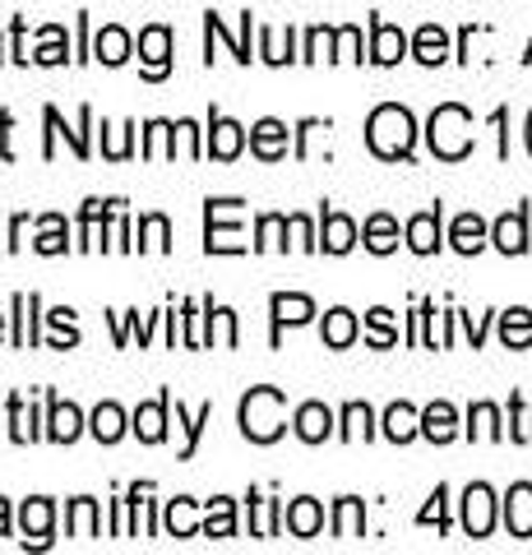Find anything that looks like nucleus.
<instances>
[{"instance_id":"23","label":"nucleus","mask_w":532,"mask_h":555,"mask_svg":"<svg viewBox=\"0 0 532 555\" xmlns=\"http://www.w3.org/2000/svg\"><path fill=\"white\" fill-rule=\"evenodd\" d=\"M204 33H209V42H228V47H232V56L242 61V65H250V61H255V56H250V10L242 14V33H236V38H232L228 24H222L213 10L204 14Z\"/></svg>"},{"instance_id":"7","label":"nucleus","mask_w":532,"mask_h":555,"mask_svg":"<svg viewBox=\"0 0 532 555\" xmlns=\"http://www.w3.org/2000/svg\"><path fill=\"white\" fill-rule=\"evenodd\" d=\"M269 315H273V347L283 343V328H297V324H311L315 320V301L306 292H273L269 297Z\"/></svg>"},{"instance_id":"15","label":"nucleus","mask_w":532,"mask_h":555,"mask_svg":"<svg viewBox=\"0 0 532 555\" xmlns=\"http://www.w3.org/2000/svg\"><path fill=\"white\" fill-rule=\"evenodd\" d=\"M356 222L348 214H338V208H320V250L329 255H348L356 246Z\"/></svg>"},{"instance_id":"64","label":"nucleus","mask_w":532,"mask_h":555,"mask_svg":"<svg viewBox=\"0 0 532 555\" xmlns=\"http://www.w3.org/2000/svg\"><path fill=\"white\" fill-rule=\"evenodd\" d=\"M0 61H5V51H0Z\"/></svg>"},{"instance_id":"61","label":"nucleus","mask_w":532,"mask_h":555,"mask_svg":"<svg viewBox=\"0 0 532 555\" xmlns=\"http://www.w3.org/2000/svg\"><path fill=\"white\" fill-rule=\"evenodd\" d=\"M528 153H532V112H528Z\"/></svg>"},{"instance_id":"9","label":"nucleus","mask_w":532,"mask_h":555,"mask_svg":"<svg viewBox=\"0 0 532 555\" xmlns=\"http://www.w3.org/2000/svg\"><path fill=\"white\" fill-rule=\"evenodd\" d=\"M495 528V491L486 481H472L463 491V532L468 537H491Z\"/></svg>"},{"instance_id":"62","label":"nucleus","mask_w":532,"mask_h":555,"mask_svg":"<svg viewBox=\"0 0 532 555\" xmlns=\"http://www.w3.org/2000/svg\"><path fill=\"white\" fill-rule=\"evenodd\" d=\"M0 338H5V315H0Z\"/></svg>"},{"instance_id":"38","label":"nucleus","mask_w":532,"mask_h":555,"mask_svg":"<svg viewBox=\"0 0 532 555\" xmlns=\"http://www.w3.org/2000/svg\"><path fill=\"white\" fill-rule=\"evenodd\" d=\"M362 532H366V505L356 495H342L334 505V537L348 542V537H362Z\"/></svg>"},{"instance_id":"6","label":"nucleus","mask_w":532,"mask_h":555,"mask_svg":"<svg viewBox=\"0 0 532 555\" xmlns=\"http://www.w3.org/2000/svg\"><path fill=\"white\" fill-rule=\"evenodd\" d=\"M246 149V126L232 116H222L218 107L209 112V139H204V158H218V163H236Z\"/></svg>"},{"instance_id":"45","label":"nucleus","mask_w":532,"mask_h":555,"mask_svg":"<svg viewBox=\"0 0 532 555\" xmlns=\"http://www.w3.org/2000/svg\"><path fill=\"white\" fill-rule=\"evenodd\" d=\"M112 328H116V347H126L130 338H140V343H148V334H153V324H158L163 315H148V320H140V310H126V320L121 315H116V310H112Z\"/></svg>"},{"instance_id":"1","label":"nucleus","mask_w":532,"mask_h":555,"mask_svg":"<svg viewBox=\"0 0 532 555\" xmlns=\"http://www.w3.org/2000/svg\"><path fill=\"white\" fill-rule=\"evenodd\" d=\"M366 144L375 158L403 163V158H412V144H417V120H412V112L399 107V102H385V107H375L366 120Z\"/></svg>"},{"instance_id":"55","label":"nucleus","mask_w":532,"mask_h":555,"mask_svg":"<svg viewBox=\"0 0 532 555\" xmlns=\"http://www.w3.org/2000/svg\"><path fill=\"white\" fill-rule=\"evenodd\" d=\"M287 228H291V236H297L301 250H320V232L311 228V218L306 214H287Z\"/></svg>"},{"instance_id":"41","label":"nucleus","mask_w":532,"mask_h":555,"mask_svg":"<svg viewBox=\"0 0 532 555\" xmlns=\"http://www.w3.org/2000/svg\"><path fill=\"white\" fill-rule=\"evenodd\" d=\"M33 61H38V65H65V61H75L70 56V38H65L61 24H47L42 28V42H38V51H33Z\"/></svg>"},{"instance_id":"42","label":"nucleus","mask_w":532,"mask_h":555,"mask_svg":"<svg viewBox=\"0 0 532 555\" xmlns=\"http://www.w3.org/2000/svg\"><path fill=\"white\" fill-rule=\"evenodd\" d=\"M134 250H158V255L171 250V222H167V214H144L140 218V241H134Z\"/></svg>"},{"instance_id":"57","label":"nucleus","mask_w":532,"mask_h":555,"mask_svg":"<svg viewBox=\"0 0 532 555\" xmlns=\"http://www.w3.org/2000/svg\"><path fill=\"white\" fill-rule=\"evenodd\" d=\"M218 334H222V347H236V343H242V334H236V310L218 306Z\"/></svg>"},{"instance_id":"44","label":"nucleus","mask_w":532,"mask_h":555,"mask_svg":"<svg viewBox=\"0 0 532 555\" xmlns=\"http://www.w3.org/2000/svg\"><path fill=\"white\" fill-rule=\"evenodd\" d=\"M213 422V403H204L195 416L185 412L181 403H177V426L185 430V444H181V459H195V449H199V436H204V426Z\"/></svg>"},{"instance_id":"56","label":"nucleus","mask_w":532,"mask_h":555,"mask_svg":"<svg viewBox=\"0 0 532 555\" xmlns=\"http://www.w3.org/2000/svg\"><path fill=\"white\" fill-rule=\"evenodd\" d=\"M320 130H329V120H320V116H306L301 126L291 130V134H297V149H291V153H297V158H311V134H320Z\"/></svg>"},{"instance_id":"26","label":"nucleus","mask_w":532,"mask_h":555,"mask_svg":"<svg viewBox=\"0 0 532 555\" xmlns=\"http://www.w3.org/2000/svg\"><path fill=\"white\" fill-rule=\"evenodd\" d=\"M89 430H93L98 444H116L130 430V416L121 412V403H98L89 416Z\"/></svg>"},{"instance_id":"50","label":"nucleus","mask_w":532,"mask_h":555,"mask_svg":"<svg viewBox=\"0 0 532 555\" xmlns=\"http://www.w3.org/2000/svg\"><path fill=\"white\" fill-rule=\"evenodd\" d=\"M334 61H362V28L356 24L334 28Z\"/></svg>"},{"instance_id":"40","label":"nucleus","mask_w":532,"mask_h":555,"mask_svg":"<svg viewBox=\"0 0 532 555\" xmlns=\"http://www.w3.org/2000/svg\"><path fill=\"white\" fill-rule=\"evenodd\" d=\"M287 214H260V222H255V241L250 250H287Z\"/></svg>"},{"instance_id":"48","label":"nucleus","mask_w":532,"mask_h":555,"mask_svg":"<svg viewBox=\"0 0 532 555\" xmlns=\"http://www.w3.org/2000/svg\"><path fill=\"white\" fill-rule=\"evenodd\" d=\"M366 343H371V347H380V352L399 343V328H393V310H385V306L366 310Z\"/></svg>"},{"instance_id":"36","label":"nucleus","mask_w":532,"mask_h":555,"mask_svg":"<svg viewBox=\"0 0 532 555\" xmlns=\"http://www.w3.org/2000/svg\"><path fill=\"white\" fill-rule=\"evenodd\" d=\"M38 255H65L70 250V228H65L61 214H42L38 218V241H33Z\"/></svg>"},{"instance_id":"46","label":"nucleus","mask_w":532,"mask_h":555,"mask_svg":"<svg viewBox=\"0 0 532 555\" xmlns=\"http://www.w3.org/2000/svg\"><path fill=\"white\" fill-rule=\"evenodd\" d=\"M501 343L505 347H528L532 343V310H523V306L505 310L501 315Z\"/></svg>"},{"instance_id":"53","label":"nucleus","mask_w":532,"mask_h":555,"mask_svg":"<svg viewBox=\"0 0 532 555\" xmlns=\"http://www.w3.org/2000/svg\"><path fill=\"white\" fill-rule=\"evenodd\" d=\"M509 440L532 444V412L523 408V398H519V393L509 398Z\"/></svg>"},{"instance_id":"2","label":"nucleus","mask_w":532,"mask_h":555,"mask_svg":"<svg viewBox=\"0 0 532 555\" xmlns=\"http://www.w3.org/2000/svg\"><path fill=\"white\" fill-rule=\"evenodd\" d=\"M236 422H242V436L250 444H273L287 430V393L273 385L250 389L236 408Z\"/></svg>"},{"instance_id":"16","label":"nucleus","mask_w":532,"mask_h":555,"mask_svg":"<svg viewBox=\"0 0 532 555\" xmlns=\"http://www.w3.org/2000/svg\"><path fill=\"white\" fill-rule=\"evenodd\" d=\"M291 430H297L301 444H324L334 436V412L324 403H301L297 412H291Z\"/></svg>"},{"instance_id":"24","label":"nucleus","mask_w":532,"mask_h":555,"mask_svg":"<svg viewBox=\"0 0 532 555\" xmlns=\"http://www.w3.org/2000/svg\"><path fill=\"white\" fill-rule=\"evenodd\" d=\"M356 334H362V324H356V315L348 306H334L329 315H324V328H320V338L324 347H334V352H342V347H352Z\"/></svg>"},{"instance_id":"37","label":"nucleus","mask_w":532,"mask_h":555,"mask_svg":"<svg viewBox=\"0 0 532 555\" xmlns=\"http://www.w3.org/2000/svg\"><path fill=\"white\" fill-rule=\"evenodd\" d=\"M5 412H10V440H14V444L42 440V430H38V412H33V408H24V393H10Z\"/></svg>"},{"instance_id":"51","label":"nucleus","mask_w":532,"mask_h":555,"mask_svg":"<svg viewBox=\"0 0 532 555\" xmlns=\"http://www.w3.org/2000/svg\"><path fill=\"white\" fill-rule=\"evenodd\" d=\"M444 500H450V486H436L431 505L417 514V524H421V528H431V524H436L440 532H450V505H444Z\"/></svg>"},{"instance_id":"10","label":"nucleus","mask_w":532,"mask_h":555,"mask_svg":"<svg viewBox=\"0 0 532 555\" xmlns=\"http://www.w3.org/2000/svg\"><path fill=\"white\" fill-rule=\"evenodd\" d=\"M83 436V412L70 403V398L47 393V440L56 444H75Z\"/></svg>"},{"instance_id":"33","label":"nucleus","mask_w":532,"mask_h":555,"mask_svg":"<svg viewBox=\"0 0 532 555\" xmlns=\"http://www.w3.org/2000/svg\"><path fill=\"white\" fill-rule=\"evenodd\" d=\"M204 537H236V500L232 495L204 500Z\"/></svg>"},{"instance_id":"25","label":"nucleus","mask_w":532,"mask_h":555,"mask_svg":"<svg viewBox=\"0 0 532 555\" xmlns=\"http://www.w3.org/2000/svg\"><path fill=\"white\" fill-rule=\"evenodd\" d=\"M65 537H102V514L93 495H79L65 505Z\"/></svg>"},{"instance_id":"32","label":"nucleus","mask_w":532,"mask_h":555,"mask_svg":"<svg viewBox=\"0 0 532 555\" xmlns=\"http://www.w3.org/2000/svg\"><path fill=\"white\" fill-rule=\"evenodd\" d=\"M250 537H278L283 532V505L278 500H264L260 491H250Z\"/></svg>"},{"instance_id":"4","label":"nucleus","mask_w":532,"mask_h":555,"mask_svg":"<svg viewBox=\"0 0 532 555\" xmlns=\"http://www.w3.org/2000/svg\"><path fill=\"white\" fill-rule=\"evenodd\" d=\"M232 204H236V199H213V195L204 199V250H209V255H246L242 228L222 222Z\"/></svg>"},{"instance_id":"20","label":"nucleus","mask_w":532,"mask_h":555,"mask_svg":"<svg viewBox=\"0 0 532 555\" xmlns=\"http://www.w3.org/2000/svg\"><path fill=\"white\" fill-rule=\"evenodd\" d=\"M440 214H444V208L436 204V208H426V214H412L407 218L403 236H407V246L417 250V255H436L440 250Z\"/></svg>"},{"instance_id":"52","label":"nucleus","mask_w":532,"mask_h":555,"mask_svg":"<svg viewBox=\"0 0 532 555\" xmlns=\"http://www.w3.org/2000/svg\"><path fill=\"white\" fill-rule=\"evenodd\" d=\"M324 56L334 61V28L329 24H320V28L306 33V47H301V61H324Z\"/></svg>"},{"instance_id":"49","label":"nucleus","mask_w":532,"mask_h":555,"mask_svg":"<svg viewBox=\"0 0 532 555\" xmlns=\"http://www.w3.org/2000/svg\"><path fill=\"white\" fill-rule=\"evenodd\" d=\"M47 324L56 328V338H51V347H56V352H65V347H79V328H75V310L70 306H56L47 315Z\"/></svg>"},{"instance_id":"17","label":"nucleus","mask_w":532,"mask_h":555,"mask_svg":"<svg viewBox=\"0 0 532 555\" xmlns=\"http://www.w3.org/2000/svg\"><path fill=\"white\" fill-rule=\"evenodd\" d=\"M407 56V38H403V28H393L385 20H375L371 14V56L375 65H399Z\"/></svg>"},{"instance_id":"58","label":"nucleus","mask_w":532,"mask_h":555,"mask_svg":"<svg viewBox=\"0 0 532 555\" xmlns=\"http://www.w3.org/2000/svg\"><path fill=\"white\" fill-rule=\"evenodd\" d=\"M10 130H14V112H0V158L14 163V149H10Z\"/></svg>"},{"instance_id":"12","label":"nucleus","mask_w":532,"mask_h":555,"mask_svg":"<svg viewBox=\"0 0 532 555\" xmlns=\"http://www.w3.org/2000/svg\"><path fill=\"white\" fill-rule=\"evenodd\" d=\"M51 524H56V505H51L47 495L24 500V509H20L24 546H51Z\"/></svg>"},{"instance_id":"47","label":"nucleus","mask_w":532,"mask_h":555,"mask_svg":"<svg viewBox=\"0 0 532 555\" xmlns=\"http://www.w3.org/2000/svg\"><path fill=\"white\" fill-rule=\"evenodd\" d=\"M468 436L472 440H501V412H495V403H472L468 408Z\"/></svg>"},{"instance_id":"39","label":"nucleus","mask_w":532,"mask_h":555,"mask_svg":"<svg viewBox=\"0 0 532 555\" xmlns=\"http://www.w3.org/2000/svg\"><path fill=\"white\" fill-rule=\"evenodd\" d=\"M291 42H297V28H287V33H278V28H260V61H269V65L301 61L297 51H291Z\"/></svg>"},{"instance_id":"28","label":"nucleus","mask_w":532,"mask_h":555,"mask_svg":"<svg viewBox=\"0 0 532 555\" xmlns=\"http://www.w3.org/2000/svg\"><path fill=\"white\" fill-rule=\"evenodd\" d=\"M417 436H421V412L412 408V403H389L385 408V440L407 444V440H417Z\"/></svg>"},{"instance_id":"8","label":"nucleus","mask_w":532,"mask_h":555,"mask_svg":"<svg viewBox=\"0 0 532 555\" xmlns=\"http://www.w3.org/2000/svg\"><path fill=\"white\" fill-rule=\"evenodd\" d=\"M140 61H144V79L158 83L171 75V28L167 24H148L140 33Z\"/></svg>"},{"instance_id":"35","label":"nucleus","mask_w":532,"mask_h":555,"mask_svg":"<svg viewBox=\"0 0 532 555\" xmlns=\"http://www.w3.org/2000/svg\"><path fill=\"white\" fill-rule=\"evenodd\" d=\"M412 56H417L421 65H440L444 56H450V33H444L440 24H421L417 38H412Z\"/></svg>"},{"instance_id":"31","label":"nucleus","mask_w":532,"mask_h":555,"mask_svg":"<svg viewBox=\"0 0 532 555\" xmlns=\"http://www.w3.org/2000/svg\"><path fill=\"white\" fill-rule=\"evenodd\" d=\"M362 246L371 255H393L399 250V222H393L389 214H371L366 228H362Z\"/></svg>"},{"instance_id":"59","label":"nucleus","mask_w":532,"mask_h":555,"mask_svg":"<svg viewBox=\"0 0 532 555\" xmlns=\"http://www.w3.org/2000/svg\"><path fill=\"white\" fill-rule=\"evenodd\" d=\"M24 232H28V214H14V222H10V241H5V250H20V246H24Z\"/></svg>"},{"instance_id":"29","label":"nucleus","mask_w":532,"mask_h":555,"mask_svg":"<svg viewBox=\"0 0 532 555\" xmlns=\"http://www.w3.org/2000/svg\"><path fill=\"white\" fill-rule=\"evenodd\" d=\"M195 505H199V500H191V495L167 500V509H163V528H167L171 537H199V532H204V524L195 518Z\"/></svg>"},{"instance_id":"19","label":"nucleus","mask_w":532,"mask_h":555,"mask_svg":"<svg viewBox=\"0 0 532 555\" xmlns=\"http://www.w3.org/2000/svg\"><path fill=\"white\" fill-rule=\"evenodd\" d=\"M283 528L291 532V537H320V528H324V509H320V500H311V495H297L291 505L283 509Z\"/></svg>"},{"instance_id":"30","label":"nucleus","mask_w":532,"mask_h":555,"mask_svg":"<svg viewBox=\"0 0 532 555\" xmlns=\"http://www.w3.org/2000/svg\"><path fill=\"white\" fill-rule=\"evenodd\" d=\"M486 236H491V228L477 214H458L454 218V228H450V246L458 250V255H477L486 246Z\"/></svg>"},{"instance_id":"54","label":"nucleus","mask_w":532,"mask_h":555,"mask_svg":"<svg viewBox=\"0 0 532 555\" xmlns=\"http://www.w3.org/2000/svg\"><path fill=\"white\" fill-rule=\"evenodd\" d=\"M102 134H107V144H102V153H107L112 163H126L130 158V139H134V126H121V139H112V126H102Z\"/></svg>"},{"instance_id":"21","label":"nucleus","mask_w":532,"mask_h":555,"mask_svg":"<svg viewBox=\"0 0 532 555\" xmlns=\"http://www.w3.org/2000/svg\"><path fill=\"white\" fill-rule=\"evenodd\" d=\"M505 528L509 537H532V481H514L505 495Z\"/></svg>"},{"instance_id":"60","label":"nucleus","mask_w":532,"mask_h":555,"mask_svg":"<svg viewBox=\"0 0 532 555\" xmlns=\"http://www.w3.org/2000/svg\"><path fill=\"white\" fill-rule=\"evenodd\" d=\"M0 537H10V500L0 495Z\"/></svg>"},{"instance_id":"43","label":"nucleus","mask_w":532,"mask_h":555,"mask_svg":"<svg viewBox=\"0 0 532 555\" xmlns=\"http://www.w3.org/2000/svg\"><path fill=\"white\" fill-rule=\"evenodd\" d=\"M375 436V412L366 403H348L342 408V426H338V440H371Z\"/></svg>"},{"instance_id":"63","label":"nucleus","mask_w":532,"mask_h":555,"mask_svg":"<svg viewBox=\"0 0 532 555\" xmlns=\"http://www.w3.org/2000/svg\"><path fill=\"white\" fill-rule=\"evenodd\" d=\"M523 61H532V42H528V56H523Z\"/></svg>"},{"instance_id":"3","label":"nucleus","mask_w":532,"mask_h":555,"mask_svg":"<svg viewBox=\"0 0 532 555\" xmlns=\"http://www.w3.org/2000/svg\"><path fill=\"white\" fill-rule=\"evenodd\" d=\"M426 144H431L436 158L463 163L472 153V112L458 107V102H444V107H436L431 126H426Z\"/></svg>"},{"instance_id":"22","label":"nucleus","mask_w":532,"mask_h":555,"mask_svg":"<svg viewBox=\"0 0 532 555\" xmlns=\"http://www.w3.org/2000/svg\"><path fill=\"white\" fill-rule=\"evenodd\" d=\"M130 51H134V38H130L121 24H107L93 38V61H102V65H126Z\"/></svg>"},{"instance_id":"5","label":"nucleus","mask_w":532,"mask_h":555,"mask_svg":"<svg viewBox=\"0 0 532 555\" xmlns=\"http://www.w3.org/2000/svg\"><path fill=\"white\" fill-rule=\"evenodd\" d=\"M42 120H47V139H42V158H56V134H65V144L75 149V158L83 163L93 153L89 144V130H93V107H79V130H65V120L56 107H42Z\"/></svg>"},{"instance_id":"34","label":"nucleus","mask_w":532,"mask_h":555,"mask_svg":"<svg viewBox=\"0 0 532 555\" xmlns=\"http://www.w3.org/2000/svg\"><path fill=\"white\" fill-rule=\"evenodd\" d=\"M126 199H83L79 208V250H93V232L107 222Z\"/></svg>"},{"instance_id":"27","label":"nucleus","mask_w":532,"mask_h":555,"mask_svg":"<svg viewBox=\"0 0 532 555\" xmlns=\"http://www.w3.org/2000/svg\"><path fill=\"white\" fill-rule=\"evenodd\" d=\"M421 436L431 440V444H450L454 436H458V412L444 403H431V408H421Z\"/></svg>"},{"instance_id":"14","label":"nucleus","mask_w":532,"mask_h":555,"mask_svg":"<svg viewBox=\"0 0 532 555\" xmlns=\"http://www.w3.org/2000/svg\"><path fill=\"white\" fill-rule=\"evenodd\" d=\"M10 310H14V334H10V343H14V347H38V343H42V334H38L42 297H38V292H14Z\"/></svg>"},{"instance_id":"18","label":"nucleus","mask_w":532,"mask_h":555,"mask_svg":"<svg viewBox=\"0 0 532 555\" xmlns=\"http://www.w3.org/2000/svg\"><path fill=\"white\" fill-rule=\"evenodd\" d=\"M491 241H495V250H505V255H523V250H528V208L519 204L514 214L495 218Z\"/></svg>"},{"instance_id":"11","label":"nucleus","mask_w":532,"mask_h":555,"mask_svg":"<svg viewBox=\"0 0 532 555\" xmlns=\"http://www.w3.org/2000/svg\"><path fill=\"white\" fill-rule=\"evenodd\" d=\"M167 416H171V393L163 389L153 403H140L134 408V416H130V430L140 436L144 444H163L167 440Z\"/></svg>"},{"instance_id":"13","label":"nucleus","mask_w":532,"mask_h":555,"mask_svg":"<svg viewBox=\"0 0 532 555\" xmlns=\"http://www.w3.org/2000/svg\"><path fill=\"white\" fill-rule=\"evenodd\" d=\"M287 126L278 116H264V120H255L250 126V153L260 163H278V158H287Z\"/></svg>"}]
</instances>
